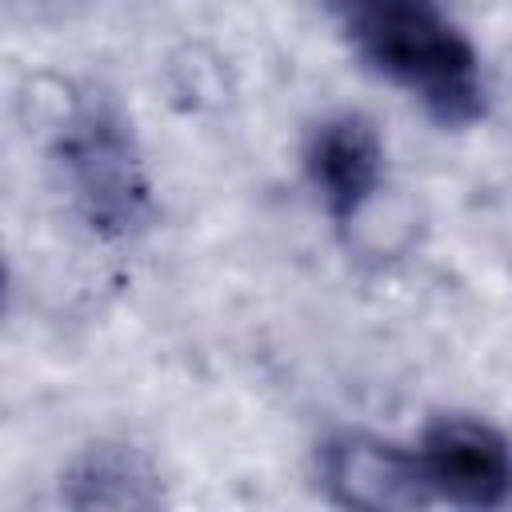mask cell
Segmentation results:
<instances>
[{
	"instance_id": "obj_6",
	"label": "cell",
	"mask_w": 512,
	"mask_h": 512,
	"mask_svg": "<svg viewBox=\"0 0 512 512\" xmlns=\"http://www.w3.org/2000/svg\"><path fill=\"white\" fill-rule=\"evenodd\" d=\"M60 500L72 508H152L160 488L140 456L104 444L72 464L60 484Z\"/></svg>"
},
{
	"instance_id": "obj_5",
	"label": "cell",
	"mask_w": 512,
	"mask_h": 512,
	"mask_svg": "<svg viewBox=\"0 0 512 512\" xmlns=\"http://www.w3.org/2000/svg\"><path fill=\"white\" fill-rule=\"evenodd\" d=\"M304 172L324 204V212L344 228L380 192L384 144L364 116L340 112L312 128L304 144Z\"/></svg>"
},
{
	"instance_id": "obj_2",
	"label": "cell",
	"mask_w": 512,
	"mask_h": 512,
	"mask_svg": "<svg viewBox=\"0 0 512 512\" xmlns=\"http://www.w3.org/2000/svg\"><path fill=\"white\" fill-rule=\"evenodd\" d=\"M52 164L96 236L128 240L152 220V188L140 148L112 100L92 96L64 116L52 140Z\"/></svg>"
},
{
	"instance_id": "obj_3",
	"label": "cell",
	"mask_w": 512,
	"mask_h": 512,
	"mask_svg": "<svg viewBox=\"0 0 512 512\" xmlns=\"http://www.w3.org/2000/svg\"><path fill=\"white\" fill-rule=\"evenodd\" d=\"M424 484L456 508H500L512 500V444L476 416H440L416 444Z\"/></svg>"
},
{
	"instance_id": "obj_1",
	"label": "cell",
	"mask_w": 512,
	"mask_h": 512,
	"mask_svg": "<svg viewBox=\"0 0 512 512\" xmlns=\"http://www.w3.org/2000/svg\"><path fill=\"white\" fill-rule=\"evenodd\" d=\"M356 56L404 88L444 128L484 116V72L440 0H332Z\"/></svg>"
},
{
	"instance_id": "obj_4",
	"label": "cell",
	"mask_w": 512,
	"mask_h": 512,
	"mask_svg": "<svg viewBox=\"0 0 512 512\" xmlns=\"http://www.w3.org/2000/svg\"><path fill=\"white\" fill-rule=\"evenodd\" d=\"M320 480L328 496L344 508H424L432 504V492L424 484L416 452L364 436V432H344L332 436L320 452Z\"/></svg>"
}]
</instances>
